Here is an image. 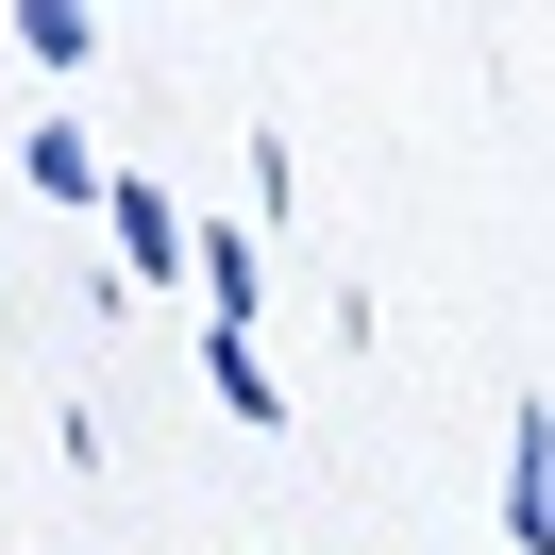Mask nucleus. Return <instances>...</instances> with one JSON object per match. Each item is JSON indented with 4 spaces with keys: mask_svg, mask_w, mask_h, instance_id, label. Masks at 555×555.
<instances>
[{
    "mask_svg": "<svg viewBox=\"0 0 555 555\" xmlns=\"http://www.w3.org/2000/svg\"><path fill=\"white\" fill-rule=\"evenodd\" d=\"M203 371H219V404H236L253 438H270V421H286V371H270V353H253V320H203Z\"/></svg>",
    "mask_w": 555,
    "mask_h": 555,
    "instance_id": "3",
    "label": "nucleus"
},
{
    "mask_svg": "<svg viewBox=\"0 0 555 555\" xmlns=\"http://www.w3.org/2000/svg\"><path fill=\"white\" fill-rule=\"evenodd\" d=\"M505 539H521V555H555V404H521V421H505Z\"/></svg>",
    "mask_w": 555,
    "mask_h": 555,
    "instance_id": "2",
    "label": "nucleus"
},
{
    "mask_svg": "<svg viewBox=\"0 0 555 555\" xmlns=\"http://www.w3.org/2000/svg\"><path fill=\"white\" fill-rule=\"evenodd\" d=\"M185 286H203V320H253V219H219V236H185Z\"/></svg>",
    "mask_w": 555,
    "mask_h": 555,
    "instance_id": "5",
    "label": "nucleus"
},
{
    "mask_svg": "<svg viewBox=\"0 0 555 555\" xmlns=\"http://www.w3.org/2000/svg\"><path fill=\"white\" fill-rule=\"evenodd\" d=\"M17 169H35V203H102V152H85V118H35V135H17Z\"/></svg>",
    "mask_w": 555,
    "mask_h": 555,
    "instance_id": "4",
    "label": "nucleus"
},
{
    "mask_svg": "<svg viewBox=\"0 0 555 555\" xmlns=\"http://www.w3.org/2000/svg\"><path fill=\"white\" fill-rule=\"evenodd\" d=\"M0 35L35 51V68H85V35H102V0H0Z\"/></svg>",
    "mask_w": 555,
    "mask_h": 555,
    "instance_id": "6",
    "label": "nucleus"
},
{
    "mask_svg": "<svg viewBox=\"0 0 555 555\" xmlns=\"http://www.w3.org/2000/svg\"><path fill=\"white\" fill-rule=\"evenodd\" d=\"M102 236H118V270H152V286H185V236H203V219H185L169 185H135V169H102Z\"/></svg>",
    "mask_w": 555,
    "mask_h": 555,
    "instance_id": "1",
    "label": "nucleus"
}]
</instances>
